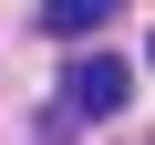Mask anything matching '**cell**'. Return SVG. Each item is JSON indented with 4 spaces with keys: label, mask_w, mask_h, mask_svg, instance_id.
<instances>
[{
    "label": "cell",
    "mask_w": 155,
    "mask_h": 145,
    "mask_svg": "<svg viewBox=\"0 0 155 145\" xmlns=\"http://www.w3.org/2000/svg\"><path fill=\"white\" fill-rule=\"evenodd\" d=\"M114 11H124V0H41V31H52V42H83V31H104Z\"/></svg>",
    "instance_id": "obj_2"
},
{
    "label": "cell",
    "mask_w": 155,
    "mask_h": 145,
    "mask_svg": "<svg viewBox=\"0 0 155 145\" xmlns=\"http://www.w3.org/2000/svg\"><path fill=\"white\" fill-rule=\"evenodd\" d=\"M124 93H134V72H124L114 52H83V62L62 72V104H72V114H93V124H104V114H124Z\"/></svg>",
    "instance_id": "obj_1"
},
{
    "label": "cell",
    "mask_w": 155,
    "mask_h": 145,
    "mask_svg": "<svg viewBox=\"0 0 155 145\" xmlns=\"http://www.w3.org/2000/svg\"><path fill=\"white\" fill-rule=\"evenodd\" d=\"M145 72H155V42H145Z\"/></svg>",
    "instance_id": "obj_3"
}]
</instances>
